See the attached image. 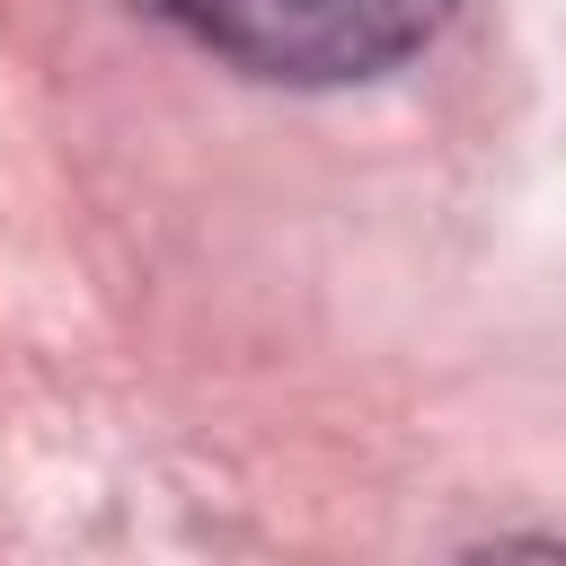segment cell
Listing matches in <instances>:
<instances>
[{"mask_svg": "<svg viewBox=\"0 0 566 566\" xmlns=\"http://www.w3.org/2000/svg\"><path fill=\"white\" fill-rule=\"evenodd\" d=\"M168 35L274 88H354L442 35L460 0H133Z\"/></svg>", "mask_w": 566, "mask_h": 566, "instance_id": "6da1fadb", "label": "cell"}]
</instances>
